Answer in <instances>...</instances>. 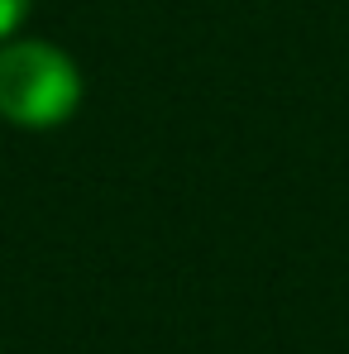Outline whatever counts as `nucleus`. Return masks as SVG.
Listing matches in <instances>:
<instances>
[{"label":"nucleus","instance_id":"nucleus-1","mask_svg":"<svg viewBox=\"0 0 349 354\" xmlns=\"http://www.w3.org/2000/svg\"><path fill=\"white\" fill-rule=\"evenodd\" d=\"M82 101V72L48 39L0 44V115L19 129H53Z\"/></svg>","mask_w":349,"mask_h":354},{"label":"nucleus","instance_id":"nucleus-2","mask_svg":"<svg viewBox=\"0 0 349 354\" xmlns=\"http://www.w3.org/2000/svg\"><path fill=\"white\" fill-rule=\"evenodd\" d=\"M24 15H29V0H0V39H10Z\"/></svg>","mask_w":349,"mask_h":354}]
</instances>
